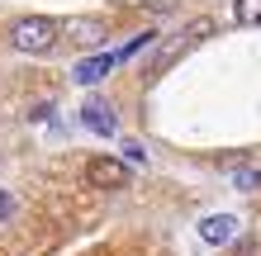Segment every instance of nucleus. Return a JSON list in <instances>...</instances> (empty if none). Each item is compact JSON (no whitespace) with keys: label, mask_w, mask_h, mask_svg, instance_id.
Instances as JSON below:
<instances>
[{"label":"nucleus","mask_w":261,"mask_h":256,"mask_svg":"<svg viewBox=\"0 0 261 256\" xmlns=\"http://www.w3.org/2000/svg\"><path fill=\"white\" fill-rule=\"evenodd\" d=\"M10 214H14V200H10L5 190H0V223H10Z\"/></svg>","instance_id":"obj_11"},{"label":"nucleus","mask_w":261,"mask_h":256,"mask_svg":"<svg viewBox=\"0 0 261 256\" xmlns=\"http://www.w3.org/2000/svg\"><path fill=\"white\" fill-rule=\"evenodd\" d=\"M233 19L247 24V29H256L261 24V0H233Z\"/></svg>","instance_id":"obj_7"},{"label":"nucleus","mask_w":261,"mask_h":256,"mask_svg":"<svg viewBox=\"0 0 261 256\" xmlns=\"http://www.w3.org/2000/svg\"><path fill=\"white\" fill-rule=\"evenodd\" d=\"M204 34H214V24H209V19H199V24H186V29H180V34H176L171 43H166V48H157V57H152V76H157V71H166V67H171V62H176V57L190 48L195 38H204Z\"/></svg>","instance_id":"obj_2"},{"label":"nucleus","mask_w":261,"mask_h":256,"mask_svg":"<svg viewBox=\"0 0 261 256\" xmlns=\"http://www.w3.org/2000/svg\"><path fill=\"white\" fill-rule=\"evenodd\" d=\"M152 38H157V34H152V29H147V34H138L133 43H124V48H119V62H128V57H133V52H143V48H147V43H152Z\"/></svg>","instance_id":"obj_9"},{"label":"nucleus","mask_w":261,"mask_h":256,"mask_svg":"<svg viewBox=\"0 0 261 256\" xmlns=\"http://www.w3.org/2000/svg\"><path fill=\"white\" fill-rule=\"evenodd\" d=\"M81 128L86 133H95V138H114V109L105 100H86V109H81Z\"/></svg>","instance_id":"obj_5"},{"label":"nucleus","mask_w":261,"mask_h":256,"mask_svg":"<svg viewBox=\"0 0 261 256\" xmlns=\"http://www.w3.org/2000/svg\"><path fill=\"white\" fill-rule=\"evenodd\" d=\"M233 180H238V190H256L261 185V171H238Z\"/></svg>","instance_id":"obj_10"},{"label":"nucleus","mask_w":261,"mask_h":256,"mask_svg":"<svg viewBox=\"0 0 261 256\" xmlns=\"http://www.w3.org/2000/svg\"><path fill=\"white\" fill-rule=\"evenodd\" d=\"M10 48H14V52H29V57L53 52V48H57V19H43V14L19 19V24L10 29Z\"/></svg>","instance_id":"obj_1"},{"label":"nucleus","mask_w":261,"mask_h":256,"mask_svg":"<svg viewBox=\"0 0 261 256\" xmlns=\"http://www.w3.org/2000/svg\"><path fill=\"white\" fill-rule=\"evenodd\" d=\"M233 237H238V218L233 214H209L199 223V242H209V247H223V242H233Z\"/></svg>","instance_id":"obj_6"},{"label":"nucleus","mask_w":261,"mask_h":256,"mask_svg":"<svg viewBox=\"0 0 261 256\" xmlns=\"http://www.w3.org/2000/svg\"><path fill=\"white\" fill-rule=\"evenodd\" d=\"M110 67H119V52H100V57H86V62L71 67V81L76 86H100L110 76Z\"/></svg>","instance_id":"obj_4"},{"label":"nucleus","mask_w":261,"mask_h":256,"mask_svg":"<svg viewBox=\"0 0 261 256\" xmlns=\"http://www.w3.org/2000/svg\"><path fill=\"white\" fill-rule=\"evenodd\" d=\"M86 180L100 185V190H124L133 180V171L124 166V161H114V157H90L86 161Z\"/></svg>","instance_id":"obj_3"},{"label":"nucleus","mask_w":261,"mask_h":256,"mask_svg":"<svg viewBox=\"0 0 261 256\" xmlns=\"http://www.w3.org/2000/svg\"><path fill=\"white\" fill-rule=\"evenodd\" d=\"M71 34L81 38V43H90V48H95V43H105V29H100L95 19H76V24H71Z\"/></svg>","instance_id":"obj_8"},{"label":"nucleus","mask_w":261,"mask_h":256,"mask_svg":"<svg viewBox=\"0 0 261 256\" xmlns=\"http://www.w3.org/2000/svg\"><path fill=\"white\" fill-rule=\"evenodd\" d=\"M29 119H34V124H38V119H53V104H34V109H29Z\"/></svg>","instance_id":"obj_12"}]
</instances>
